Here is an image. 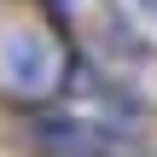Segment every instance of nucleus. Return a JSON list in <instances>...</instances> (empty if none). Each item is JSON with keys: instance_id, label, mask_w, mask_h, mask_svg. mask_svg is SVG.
Returning <instances> with one entry per match:
<instances>
[{"instance_id": "obj_1", "label": "nucleus", "mask_w": 157, "mask_h": 157, "mask_svg": "<svg viewBox=\"0 0 157 157\" xmlns=\"http://www.w3.org/2000/svg\"><path fill=\"white\" fill-rule=\"evenodd\" d=\"M12 52H17V70H12V76H0V82H6V93H17L23 105L47 99V93L58 87V58H52L41 41H29V35H17V41H12Z\"/></svg>"}]
</instances>
